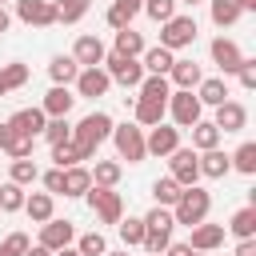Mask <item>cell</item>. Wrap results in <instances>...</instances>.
Listing matches in <instances>:
<instances>
[{"mask_svg": "<svg viewBox=\"0 0 256 256\" xmlns=\"http://www.w3.org/2000/svg\"><path fill=\"white\" fill-rule=\"evenodd\" d=\"M168 96H172L168 76H144L140 88H136V100H160V104H168Z\"/></svg>", "mask_w": 256, "mask_h": 256, "instance_id": "31", "label": "cell"}, {"mask_svg": "<svg viewBox=\"0 0 256 256\" xmlns=\"http://www.w3.org/2000/svg\"><path fill=\"white\" fill-rule=\"evenodd\" d=\"M224 232H232L236 240H256V204H244L232 212V220L224 224Z\"/></svg>", "mask_w": 256, "mask_h": 256, "instance_id": "23", "label": "cell"}, {"mask_svg": "<svg viewBox=\"0 0 256 256\" xmlns=\"http://www.w3.org/2000/svg\"><path fill=\"white\" fill-rule=\"evenodd\" d=\"M16 20L28 28H52L56 24V0H12Z\"/></svg>", "mask_w": 256, "mask_h": 256, "instance_id": "8", "label": "cell"}, {"mask_svg": "<svg viewBox=\"0 0 256 256\" xmlns=\"http://www.w3.org/2000/svg\"><path fill=\"white\" fill-rule=\"evenodd\" d=\"M76 252L80 256H104L108 252V240L100 232H84V236H76Z\"/></svg>", "mask_w": 256, "mask_h": 256, "instance_id": "43", "label": "cell"}, {"mask_svg": "<svg viewBox=\"0 0 256 256\" xmlns=\"http://www.w3.org/2000/svg\"><path fill=\"white\" fill-rule=\"evenodd\" d=\"M28 232H8L4 240H0V256H24L28 252Z\"/></svg>", "mask_w": 256, "mask_h": 256, "instance_id": "46", "label": "cell"}, {"mask_svg": "<svg viewBox=\"0 0 256 256\" xmlns=\"http://www.w3.org/2000/svg\"><path fill=\"white\" fill-rule=\"evenodd\" d=\"M8 180H12V184H20V188L36 184V180H40L36 160H32V156H28V160H12V164H8Z\"/></svg>", "mask_w": 256, "mask_h": 256, "instance_id": "36", "label": "cell"}, {"mask_svg": "<svg viewBox=\"0 0 256 256\" xmlns=\"http://www.w3.org/2000/svg\"><path fill=\"white\" fill-rule=\"evenodd\" d=\"M0 80H4V88H8V92L24 88V84H28V64H20V60H12V64H0Z\"/></svg>", "mask_w": 256, "mask_h": 256, "instance_id": "40", "label": "cell"}, {"mask_svg": "<svg viewBox=\"0 0 256 256\" xmlns=\"http://www.w3.org/2000/svg\"><path fill=\"white\" fill-rule=\"evenodd\" d=\"M32 148H36V140H28V136H20L8 120L0 124V152H8L12 160H28L32 156Z\"/></svg>", "mask_w": 256, "mask_h": 256, "instance_id": "21", "label": "cell"}, {"mask_svg": "<svg viewBox=\"0 0 256 256\" xmlns=\"http://www.w3.org/2000/svg\"><path fill=\"white\" fill-rule=\"evenodd\" d=\"M92 8V0H56V24H76L84 20Z\"/></svg>", "mask_w": 256, "mask_h": 256, "instance_id": "38", "label": "cell"}, {"mask_svg": "<svg viewBox=\"0 0 256 256\" xmlns=\"http://www.w3.org/2000/svg\"><path fill=\"white\" fill-rule=\"evenodd\" d=\"M208 212H212V192H208V188H200V184L184 188V192H180V200L172 204V220H176V224H184V228L204 224V220H208Z\"/></svg>", "mask_w": 256, "mask_h": 256, "instance_id": "1", "label": "cell"}, {"mask_svg": "<svg viewBox=\"0 0 256 256\" xmlns=\"http://www.w3.org/2000/svg\"><path fill=\"white\" fill-rule=\"evenodd\" d=\"M180 192H184V188H180L172 176H160V180H152V200H156L160 208H172V204L180 200Z\"/></svg>", "mask_w": 256, "mask_h": 256, "instance_id": "37", "label": "cell"}, {"mask_svg": "<svg viewBox=\"0 0 256 256\" xmlns=\"http://www.w3.org/2000/svg\"><path fill=\"white\" fill-rule=\"evenodd\" d=\"M8 28H12V12H8V8H0V32H8Z\"/></svg>", "mask_w": 256, "mask_h": 256, "instance_id": "53", "label": "cell"}, {"mask_svg": "<svg viewBox=\"0 0 256 256\" xmlns=\"http://www.w3.org/2000/svg\"><path fill=\"white\" fill-rule=\"evenodd\" d=\"M232 256H256V240H236V252Z\"/></svg>", "mask_w": 256, "mask_h": 256, "instance_id": "52", "label": "cell"}, {"mask_svg": "<svg viewBox=\"0 0 256 256\" xmlns=\"http://www.w3.org/2000/svg\"><path fill=\"white\" fill-rule=\"evenodd\" d=\"M216 128H220V136L224 132H244L248 128V108L240 104V100H224L220 108H216V120H212Z\"/></svg>", "mask_w": 256, "mask_h": 256, "instance_id": "16", "label": "cell"}, {"mask_svg": "<svg viewBox=\"0 0 256 256\" xmlns=\"http://www.w3.org/2000/svg\"><path fill=\"white\" fill-rule=\"evenodd\" d=\"M100 68L108 72V80H112V84H124V88H140V80H144V68H140V60H136V56L108 52Z\"/></svg>", "mask_w": 256, "mask_h": 256, "instance_id": "5", "label": "cell"}, {"mask_svg": "<svg viewBox=\"0 0 256 256\" xmlns=\"http://www.w3.org/2000/svg\"><path fill=\"white\" fill-rule=\"evenodd\" d=\"M208 52H212V64L220 68V76H236V68L244 64V52H240L236 40H228V36H216Z\"/></svg>", "mask_w": 256, "mask_h": 256, "instance_id": "12", "label": "cell"}, {"mask_svg": "<svg viewBox=\"0 0 256 256\" xmlns=\"http://www.w3.org/2000/svg\"><path fill=\"white\" fill-rule=\"evenodd\" d=\"M84 200H88V208L96 212V220L100 224H120L124 220V200H120V192L116 188H88L84 192Z\"/></svg>", "mask_w": 256, "mask_h": 256, "instance_id": "4", "label": "cell"}, {"mask_svg": "<svg viewBox=\"0 0 256 256\" xmlns=\"http://www.w3.org/2000/svg\"><path fill=\"white\" fill-rule=\"evenodd\" d=\"M8 124L20 132V136H28V140H36L40 132H44V124H48V116L40 112V104L36 108H20V112H12L8 116Z\"/></svg>", "mask_w": 256, "mask_h": 256, "instance_id": "19", "label": "cell"}, {"mask_svg": "<svg viewBox=\"0 0 256 256\" xmlns=\"http://www.w3.org/2000/svg\"><path fill=\"white\" fill-rule=\"evenodd\" d=\"M72 104H76V92L64 88V84H52V88L44 92V100H40V112H44L48 120H56V116H68Z\"/></svg>", "mask_w": 256, "mask_h": 256, "instance_id": "15", "label": "cell"}, {"mask_svg": "<svg viewBox=\"0 0 256 256\" xmlns=\"http://www.w3.org/2000/svg\"><path fill=\"white\" fill-rule=\"evenodd\" d=\"M168 176H172L180 188L200 184V164H196V152H192V148H176V152L168 156Z\"/></svg>", "mask_w": 256, "mask_h": 256, "instance_id": "10", "label": "cell"}, {"mask_svg": "<svg viewBox=\"0 0 256 256\" xmlns=\"http://www.w3.org/2000/svg\"><path fill=\"white\" fill-rule=\"evenodd\" d=\"M24 256H52V252H48V248H40V244H28V252H24Z\"/></svg>", "mask_w": 256, "mask_h": 256, "instance_id": "54", "label": "cell"}, {"mask_svg": "<svg viewBox=\"0 0 256 256\" xmlns=\"http://www.w3.org/2000/svg\"><path fill=\"white\" fill-rule=\"evenodd\" d=\"M144 228H152V232H172L176 228V220H172V208H152L148 216H144Z\"/></svg>", "mask_w": 256, "mask_h": 256, "instance_id": "45", "label": "cell"}, {"mask_svg": "<svg viewBox=\"0 0 256 256\" xmlns=\"http://www.w3.org/2000/svg\"><path fill=\"white\" fill-rule=\"evenodd\" d=\"M200 80H204V68H200L196 60H172V68H168V84H172V88L196 92Z\"/></svg>", "mask_w": 256, "mask_h": 256, "instance_id": "18", "label": "cell"}, {"mask_svg": "<svg viewBox=\"0 0 256 256\" xmlns=\"http://www.w3.org/2000/svg\"><path fill=\"white\" fill-rule=\"evenodd\" d=\"M196 16L192 12H176L172 20H164L160 24V48H168V52H180V48H188L192 40H196Z\"/></svg>", "mask_w": 256, "mask_h": 256, "instance_id": "2", "label": "cell"}, {"mask_svg": "<svg viewBox=\"0 0 256 256\" xmlns=\"http://www.w3.org/2000/svg\"><path fill=\"white\" fill-rule=\"evenodd\" d=\"M220 244H224V224H208V220H204V224H196L192 236H188V248H192V252H216Z\"/></svg>", "mask_w": 256, "mask_h": 256, "instance_id": "20", "label": "cell"}, {"mask_svg": "<svg viewBox=\"0 0 256 256\" xmlns=\"http://www.w3.org/2000/svg\"><path fill=\"white\" fill-rule=\"evenodd\" d=\"M80 68H100L104 64V56H108V48H104V40L100 36H76V44H72V52H68Z\"/></svg>", "mask_w": 256, "mask_h": 256, "instance_id": "13", "label": "cell"}, {"mask_svg": "<svg viewBox=\"0 0 256 256\" xmlns=\"http://www.w3.org/2000/svg\"><path fill=\"white\" fill-rule=\"evenodd\" d=\"M196 100L208 104V108H220V104L228 100V80H224V76H204V80L196 84Z\"/></svg>", "mask_w": 256, "mask_h": 256, "instance_id": "24", "label": "cell"}, {"mask_svg": "<svg viewBox=\"0 0 256 256\" xmlns=\"http://www.w3.org/2000/svg\"><path fill=\"white\" fill-rule=\"evenodd\" d=\"M176 4H188V8H196V4H204V0H176Z\"/></svg>", "mask_w": 256, "mask_h": 256, "instance_id": "58", "label": "cell"}, {"mask_svg": "<svg viewBox=\"0 0 256 256\" xmlns=\"http://www.w3.org/2000/svg\"><path fill=\"white\" fill-rule=\"evenodd\" d=\"M104 256H128V248H108Z\"/></svg>", "mask_w": 256, "mask_h": 256, "instance_id": "56", "label": "cell"}, {"mask_svg": "<svg viewBox=\"0 0 256 256\" xmlns=\"http://www.w3.org/2000/svg\"><path fill=\"white\" fill-rule=\"evenodd\" d=\"M144 48H148V44H144V36H140L136 28H120V32H116V48H112V52H120V56H136V60H140Z\"/></svg>", "mask_w": 256, "mask_h": 256, "instance_id": "34", "label": "cell"}, {"mask_svg": "<svg viewBox=\"0 0 256 256\" xmlns=\"http://www.w3.org/2000/svg\"><path fill=\"white\" fill-rule=\"evenodd\" d=\"M140 12H148V20H156V24H164L176 16V0H144Z\"/></svg>", "mask_w": 256, "mask_h": 256, "instance_id": "44", "label": "cell"}, {"mask_svg": "<svg viewBox=\"0 0 256 256\" xmlns=\"http://www.w3.org/2000/svg\"><path fill=\"white\" fill-rule=\"evenodd\" d=\"M52 256H80L76 248H60V252H52Z\"/></svg>", "mask_w": 256, "mask_h": 256, "instance_id": "57", "label": "cell"}, {"mask_svg": "<svg viewBox=\"0 0 256 256\" xmlns=\"http://www.w3.org/2000/svg\"><path fill=\"white\" fill-rule=\"evenodd\" d=\"M76 100L84 96V100H96V96H104L108 88H112V80H108V72L104 68H80V76H76Z\"/></svg>", "mask_w": 256, "mask_h": 256, "instance_id": "14", "label": "cell"}, {"mask_svg": "<svg viewBox=\"0 0 256 256\" xmlns=\"http://www.w3.org/2000/svg\"><path fill=\"white\" fill-rule=\"evenodd\" d=\"M132 124H140V128H156V124H164V116H168V104H160V100H136V108H132Z\"/></svg>", "mask_w": 256, "mask_h": 256, "instance_id": "28", "label": "cell"}, {"mask_svg": "<svg viewBox=\"0 0 256 256\" xmlns=\"http://www.w3.org/2000/svg\"><path fill=\"white\" fill-rule=\"evenodd\" d=\"M196 164H200V176H204V180H224V176L232 172V164H228V152H220V148L196 152Z\"/></svg>", "mask_w": 256, "mask_h": 256, "instance_id": "22", "label": "cell"}, {"mask_svg": "<svg viewBox=\"0 0 256 256\" xmlns=\"http://www.w3.org/2000/svg\"><path fill=\"white\" fill-rule=\"evenodd\" d=\"M60 172H64V192H60V196H72V200H76V196H84V192L92 188V172H88L84 164H76V168H60Z\"/></svg>", "mask_w": 256, "mask_h": 256, "instance_id": "30", "label": "cell"}, {"mask_svg": "<svg viewBox=\"0 0 256 256\" xmlns=\"http://www.w3.org/2000/svg\"><path fill=\"white\" fill-rule=\"evenodd\" d=\"M168 116H172L176 128H192L196 120H204V104L196 100V92L172 88V96H168Z\"/></svg>", "mask_w": 256, "mask_h": 256, "instance_id": "6", "label": "cell"}, {"mask_svg": "<svg viewBox=\"0 0 256 256\" xmlns=\"http://www.w3.org/2000/svg\"><path fill=\"white\" fill-rule=\"evenodd\" d=\"M208 16H212V24H216V28H232L244 12L236 8V0H208Z\"/></svg>", "mask_w": 256, "mask_h": 256, "instance_id": "33", "label": "cell"}, {"mask_svg": "<svg viewBox=\"0 0 256 256\" xmlns=\"http://www.w3.org/2000/svg\"><path fill=\"white\" fill-rule=\"evenodd\" d=\"M40 180H44V192H48V196H60V192H64V172H60V168L44 172Z\"/></svg>", "mask_w": 256, "mask_h": 256, "instance_id": "50", "label": "cell"}, {"mask_svg": "<svg viewBox=\"0 0 256 256\" xmlns=\"http://www.w3.org/2000/svg\"><path fill=\"white\" fill-rule=\"evenodd\" d=\"M160 256H196V252H192V248H188V240H184V244H168Z\"/></svg>", "mask_w": 256, "mask_h": 256, "instance_id": "51", "label": "cell"}, {"mask_svg": "<svg viewBox=\"0 0 256 256\" xmlns=\"http://www.w3.org/2000/svg\"><path fill=\"white\" fill-rule=\"evenodd\" d=\"M196 256H208V252H196Z\"/></svg>", "mask_w": 256, "mask_h": 256, "instance_id": "61", "label": "cell"}, {"mask_svg": "<svg viewBox=\"0 0 256 256\" xmlns=\"http://www.w3.org/2000/svg\"><path fill=\"white\" fill-rule=\"evenodd\" d=\"M72 240H76V224L72 220H44L40 224V248H48V252H60V248H72Z\"/></svg>", "mask_w": 256, "mask_h": 256, "instance_id": "11", "label": "cell"}, {"mask_svg": "<svg viewBox=\"0 0 256 256\" xmlns=\"http://www.w3.org/2000/svg\"><path fill=\"white\" fill-rule=\"evenodd\" d=\"M172 60H176V52H168V48H144V56H140V68H144V76H168V68H172Z\"/></svg>", "mask_w": 256, "mask_h": 256, "instance_id": "25", "label": "cell"}, {"mask_svg": "<svg viewBox=\"0 0 256 256\" xmlns=\"http://www.w3.org/2000/svg\"><path fill=\"white\" fill-rule=\"evenodd\" d=\"M48 76H52V84H64V88H72L76 84V76H80V64L72 60V56H52L48 60Z\"/></svg>", "mask_w": 256, "mask_h": 256, "instance_id": "27", "label": "cell"}, {"mask_svg": "<svg viewBox=\"0 0 256 256\" xmlns=\"http://www.w3.org/2000/svg\"><path fill=\"white\" fill-rule=\"evenodd\" d=\"M24 212H28L32 224H44V220L56 216V196H48V192H32V196H24Z\"/></svg>", "mask_w": 256, "mask_h": 256, "instance_id": "26", "label": "cell"}, {"mask_svg": "<svg viewBox=\"0 0 256 256\" xmlns=\"http://www.w3.org/2000/svg\"><path fill=\"white\" fill-rule=\"evenodd\" d=\"M112 136V116L108 112H88L80 124H72V140H80V144H88V148H100L104 140Z\"/></svg>", "mask_w": 256, "mask_h": 256, "instance_id": "7", "label": "cell"}, {"mask_svg": "<svg viewBox=\"0 0 256 256\" xmlns=\"http://www.w3.org/2000/svg\"><path fill=\"white\" fill-rule=\"evenodd\" d=\"M168 244H172V232H152V228H148V232H144V244H140V248H144L148 256H160V252H164Z\"/></svg>", "mask_w": 256, "mask_h": 256, "instance_id": "47", "label": "cell"}, {"mask_svg": "<svg viewBox=\"0 0 256 256\" xmlns=\"http://www.w3.org/2000/svg\"><path fill=\"white\" fill-rule=\"evenodd\" d=\"M88 172H92V184L96 188H116L120 176H124V164L120 160H96V168H88Z\"/></svg>", "mask_w": 256, "mask_h": 256, "instance_id": "32", "label": "cell"}, {"mask_svg": "<svg viewBox=\"0 0 256 256\" xmlns=\"http://www.w3.org/2000/svg\"><path fill=\"white\" fill-rule=\"evenodd\" d=\"M176 148H180V128H176V124H156V128H148V136H144V152H148V156L168 160Z\"/></svg>", "mask_w": 256, "mask_h": 256, "instance_id": "9", "label": "cell"}, {"mask_svg": "<svg viewBox=\"0 0 256 256\" xmlns=\"http://www.w3.org/2000/svg\"><path fill=\"white\" fill-rule=\"evenodd\" d=\"M24 196H28V192H24L20 184L4 180V184H0V212H20V208H24Z\"/></svg>", "mask_w": 256, "mask_h": 256, "instance_id": "41", "label": "cell"}, {"mask_svg": "<svg viewBox=\"0 0 256 256\" xmlns=\"http://www.w3.org/2000/svg\"><path fill=\"white\" fill-rule=\"evenodd\" d=\"M108 140L116 144V156L128 160V164H140L148 156L144 152V128L140 124H112V136Z\"/></svg>", "mask_w": 256, "mask_h": 256, "instance_id": "3", "label": "cell"}, {"mask_svg": "<svg viewBox=\"0 0 256 256\" xmlns=\"http://www.w3.org/2000/svg\"><path fill=\"white\" fill-rule=\"evenodd\" d=\"M236 8L240 12H256V0H236Z\"/></svg>", "mask_w": 256, "mask_h": 256, "instance_id": "55", "label": "cell"}, {"mask_svg": "<svg viewBox=\"0 0 256 256\" xmlns=\"http://www.w3.org/2000/svg\"><path fill=\"white\" fill-rule=\"evenodd\" d=\"M0 96H8V88H4V80H0Z\"/></svg>", "mask_w": 256, "mask_h": 256, "instance_id": "59", "label": "cell"}, {"mask_svg": "<svg viewBox=\"0 0 256 256\" xmlns=\"http://www.w3.org/2000/svg\"><path fill=\"white\" fill-rule=\"evenodd\" d=\"M92 156H96V148H88V144H80V140L52 144V164H56V168H76V164H84V160H92Z\"/></svg>", "mask_w": 256, "mask_h": 256, "instance_id": "17", "label": "cell"}, {"mask_svg": "<svg viewBox=\"0 0 256 256\" xmlns=\"http://www.w3.org/2000/svg\"><path fill=\"white\" fill-rule=\"evenodd\" d=\"M116 228H120L124 248H140V244H144V232H148V228H144V216H128V220H120Z\"/></svg>", "mask_w": 256, "mask_h": 256, "instance_id": "39", "label": "cell"}, {"mask_svg": "<svg viewBox=\"0 0 256 256\" xmlns=\"http://www.w3.org/2000/svg\"><path fill=\"white\" fill-rule=\"evenodd\" d=\"M192 152H208V148H220V128L212 120H196L192 128Z\"/></svg>", "mask_w": 256, "mask_h": 256, "instance_id": "29", "label": "cell"}, {"mask_svg": "<svg viewBox=\"0 0 256 256\" xmlns=\"http://www.w3.org/2000/svg\"><path fill=\"white\" fill-rule=\"evenodd\" d=\"M40 136H44L48 144H64V140H72V124H68V116H56V120H48Z\"/></svg>", "mask_w": 256, "mask_h": 256, "instance_id": "42", "label": "cell"}, {"mask_svg": "<svg viewBox=\"0 0 256 256\" xmlns=\"http://www.w3.org/2000/svg\"><path fill=\"white\" fill-rule=\"evenodd\" d=\"M8 4H12V0H0V8H8Z\"/></svg>", "mask_w": 256, "mask_h": 256, "instance_id": "60", "label": "cell"}, {"mask_svg": "<svg viewBox=\"0 0 256 256\" xmlns=\"http://www.w3.org/2000/svg\"><path fill=\"white\" fill-rule=\"evenodd\" d=\"M228 164H232V172H244V176H256V144L252 140H244L232 156H228Z\"/></svg>", "mask_w": 256, "mask_h": 256, "instance_id": "35", "label": "cell"}, {"mask_svg": "<svg viewBox=\"0 0 256 256\" xmlns=\"http://www.w3.org/2000/svg\"><path fill=\"white\" fill-rule=\"evenodd\" d=\"M236 80H240V88H248V92H252V88H256V60H248V56H244V64L236 68Z\"/></svg>", "mask_w": 256, "mask_h": 256, "instance_id": "49", "label": "cell"}, {"mask_svg": "<svg viewBox=\"0 0 256 256\" xmlns=\"http://www.w3.org/2000/svg\"><path fill=\"white\" fill-rule=\"evenodd\" d=\"M104 20H108V28H112V32H120V28H132V12H128L124 4H112V8L104 12Z\"/></svg>", "mask_w": 256, "mask_h": 256, "instance_id": "48", "label": "cell"}]
</instances>
